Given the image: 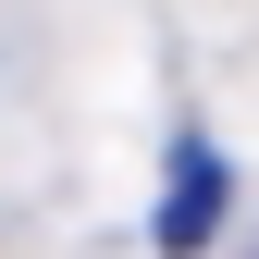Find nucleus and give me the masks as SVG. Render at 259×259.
Here are the masks:
<instances>
[{
  "mask_svg": "<svg viewBox=\"0 0 259 259\" xmlns=\"http://www.w3.org/2000/svg\"><path fill=\"white\" fill-rule=\"evenodd\" d=\"M210 210H222V160H210V148H185V160H173V210H160V247H198V235H210Z\"/></svg>",
  "mask_w": 259,
  "mask_h": 259,
  "instance_id": "f257e3e1",
  "label": "nucleus"
}]
</instances>
